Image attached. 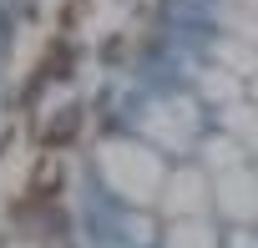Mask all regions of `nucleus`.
<instances>
[{
  "label": "nucleus",
  "mask_w": 258,
  "mask_h": 248,
  "mask_svg": "<svg viewBox=\"0 0 258 248\" xmlns=\"http://www.w3.org/2000/svg\"><path fill=\"white\" fill-rule=\"evenodd\" d=\"M71 61H76V51H71V41L66 36H56L51 46H46V56L36 61V71H31V81H26V101H36L41 96V86H51V81H66L71 76Z\"/></svg>",
  "instance_id": "f257e3e1"
},
{
  "label": "nucleus",
  "mask_w": 258,
  "mask_h": 248,
  "mask_svg": "<svg viewBox=\"0 0 258 248\" xmlns=\"http://www.w3.org/2000/svg\"><path fill=\"white\" fill-rule=\"evenodd\" d=\"M76 132H81V106H61V111H51V121L41 127V147L46 152H61V147L76 142Z\"/></svg>",
  "instance_id": "f03ea898"
},
{
  "label": "nucleus",
  "mask_w": 258,
  "mask_h": 248,
  "mask_svg": "<svg viewBox=\"0 0 258 248\" xmlns=\"http://www.w3.org/2000/svg\"><path fill=\"white\" fill-rule=\"evenodd\" d=\"M56 193H61V167H56V162H51V167L41 162L36 177H31V188H26V208H51Z\"/></svg>",
  "instance_id": "7ed1b4c3"
}]
</instances>
